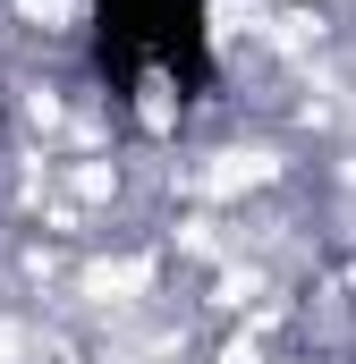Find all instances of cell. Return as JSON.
Here are the masks:
<instances>
[{"label":"cell","mask_w":356,"mask_h":364,"mask_svg":"<svg viewBox=\"0 0 356 364\" xmlns=\"http://www.w3.org/2000/svg\"><path fill=\"white\" fill-rule=\"evenodd\" d=\"M170 77L187 102L212 93V0H93V77L110 102L145 85V77Z\"/></svg>","instance_id":"1"}]
</instances>
